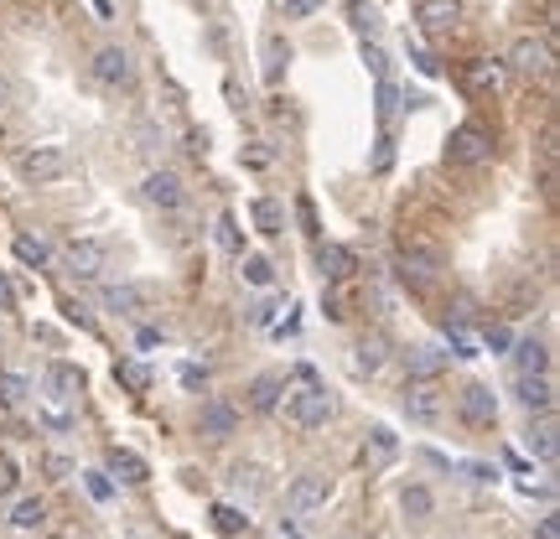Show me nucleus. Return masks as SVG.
<instances>
[{
	"label": "nucleus",
	"instance_id": "nucleus-1",
	"mask_svg": "<svg viewBox=\"0 0 560 539\" xmlns=\"http://www.w3.org/2000/svg\"><path fill=\"white\" fill-rule=\"evenodd\" d=\"M68 151L63 145H32V151H21V161H16V172L32 182V187H48V182H63L68 176Z\"/></svg>",
	"mask_w": 560,
	"mask_h": 539
},
{
	"label": "nucleus",
	"instance_id": "nucleus-2",
	"mask_svg": "<svg viewBox=\"0 0 560 539\" xmlns=\"http://www.w3.org/2000/svg\"><path fill=\"white\" fill-rule=\"evenodd\" d=\"M286 415L301 430H317V426H327V420H333V399H327V389L306 384V389H296V395L286 399Z\"/></svg>",
	"mask_w": 560,
	"mask_h": 539
},
{
	"label": "nucleus",
	"instance_id": "nucleus-3",
	"mask_svg": "<svg viewBox=\"0 0 560 539\" xmlns=\"http://www.w3.org/2000/svg\"><path fill=\"white\" fill-rule=\"evenodd\" d=\"M493 156V141H488V130L482 125H457L447 141V161L451 166H478V161Z\"/></svg>",
	"mask_w": 560,
	"mask_h": 539
},
{
	"label": "nucleus",
	"instance_id": "nucleus-4",
	"mask_svg": "<svg viewBox=\"0 0 560 539\" xmlns=\"http://www.w3.org/2000/svg\"><path fill=\"white\" fill-rule=\"evenodd\" d=\"M441 410H447V399H441L436 379H410L405 384V415H410L416 426H436Z\"/></svg>",
	"mask_w": 560,
	"mask_h": 539
},
{
	"label": "nucleus",
	"instance_id": "nucleus-5",
	"mask_svg": "<svg viewBox=\"0 0 560 539\" xmlns=\"http://www.w3.org/2000/svg\"><path fill=\"white\" fill-rule=\"evenodd\" d=\"M509 68L524 73V79H544V73H550V42H544V37H519L513 52H509Z\"/></svg>",
	"mask_w": 560,
	"mask_h": 539
},
{
	"label": "nucleus",
	"instance_id": "nucleus-6",
	"mask_svg": "<svg viewBox=\"0 0 560 539\" xmlns=\"http://www.w3.org/2000/svg\"><path fill=\"white\" fill-rule=\"evenodd\" d=\"M94 79L104 83V89H130V79H135V63H130V52H125V48H99Z\"/></svg>",
	"mask_w": 560,
	"mask_h": 539
},
{
	"label": "nucleus",
	"instance_id": "nucleus-7",
	"mask_svg": "<svg viewBox=\"0 0 560 539\" xmlns=\"http://www.w3.org/2000/svg\"><path fill=\"white\" fill-rule=\"evenodd\" d=\"M68 265H73V275L94 280V275L110 270V249H104L99 238H73V244H68Z\"/></svg>",
	"mask_w": 560,
	"mask_h": 539
},
{
	"label": "nucleus",
	"instance_id": "nucleus-8",
	"mask_svg": "<svg viewBox=\"0 0 560 539\" xmlns=\"http://www.w3.org/2000/svg\"><path fill=\"white\" fill-rule=\"evenodd\" d=\"M457 405H462L467 426H493V420H498V395L488 389V384H467Z\"/></svg>",
	"mask_w": 560,
	"mask_h": 539
},
{
	"label": "nucleus",
	"instance_id": "nucleus-9",
	"mask_svg": "<svg viewBox=\"0 0 560 539\" xmlns=\"http://www.w3.org/2000/svg\"><path fill=\"white\" fill-rule=\"evenodd\" d=\"M141 197L151 207H161V213H172V207H182V182H176L172 172H151L141 182Z\"/></svg>",
	"mask_w": 560,
	"mask_h": 539
},
{
	"label": "nucleus",
	"instance_id": "nucleus-10",
	"mask_svg": "<svg viewBox=\"0 0 560 539\" xmlns=\"http://www.w3.org/2000/svg\"><path fill=\"white\" fill-rule=\"evenodd\" d=\"M327 492H333V477H322V472H301L296 482H291L286 498H291V508H301V513H306V508H322V503H327Z\"/></svg>",
	"mask_w": 560,
	"mask_h": 539
},
{
	"label": "nucleus",
	"instance_id": "nucleus-11",
	"mask_svg": "<svg viewBox=\"0 0 560 539\" xmlns=\"http://www.w3.org/2000/svg\"><path fill=\"white\" fill-rule=\"evenodd\" d=\"M420 26L426 32H451L457 21H462V0H420Z\"/></svg>",
	"mask_w": 560,
	"mask_h": 539
},
{
	"label": "nucleus",
	"instance_id": "nucleus-12",
	"mask_svg": "<svg viewBox=\"0 0 560 539\" xmlns=\"http://www.w3.org/2000/svg\"><path fill=\"white\" fill-rule=\"evenodd\" d=\"M83 395V374L73 364H52L48 368V399H58V405H73V399Z\"/></svg>",
	"mask_w": 560,
	"mask_h": 539
},
{
	"label": "nucleus",
	"instance_id": "nucleus-13",
	"mask_svg": "<svg viewBox=\"0 0 560 539\" xmlns=\"http://www.w3.org/2000/svg\"><path fill=\"white\" fill-rule=\"evenodd\" d=\"M451 364V353H441L436 343H420L410 348V379H441V368Z\"/></svg>",
	"mask_w": 560,
	"mask_h": 539
},
{
	"label": "nucleus",
	"instance_id": "nucleus-14",
	"mask_svg": "<svg viewBox=\"0 0 560 539\" xmlns=\"http://www.w3.org/2000/svg\"><path fill=\"white\" fill-rule=\"evenodd\" d=\"M519 399H524V410L550 415V405H555V384L544 379V374H524V379H519Z\"/></svg>",
	"mask_w": 560,
	"mask_h": 539
},
{
	"label": "nucleus",
	"instance_id": "nucleus-15",
	"mask_svg": "<svg viewBox=\"0 0 560 539\" xmlns=\"http://www.w3.org/2000/svg\"><path fill=\"white\" fill-rule=\"evenodd\" d=\"M234 426H239V415L228 410L224 399H208V405H203V436H234Z\"/></svg>",
	"mask_w": 560,
	"mask_h": 539
},
{
	"label": "nucleus",
	"instance_id": "nucleus-16",
	"mask_svg": "<svg viewBox=\"0 0 560 539\" xmlns=\"http://www.w3.org/2000/svg\"><path fill=\"white\" fill-rule=\"evenodd\" d=\"M400 275H405V280H416V286H431V280H436V254H426V249H405Z\"/></svg>",
	"mask_w": 560,
	"mask_h": 539
},
{
	"label": "nucleus",
	"instance_id": "nucleus-17",
	"mask_svg": "<svg viewBox=\"0 0 560 539\" xmlns=\"http://www.w3.org/2000/svg\"><path fill=\"white\" fill-rule=\"evenodd\" d=\"M110 472L120 477V482H145V477H151V467H145V461L135 457V451L114 446V451H110Z\"/></svg>",
	"mask_w": 560,
	"mask_h": 539
},
{
	"label": "nucleus",
	"instance_id": "nucleus-18",
	"mask_svg": "<svg viewBox=\"0 0 560 539\" xmlns=\"http://www.w3.org/2000/svg\"><path fill=\"white\" fill-rule=\"evenodd\" d=\"M104 306H110V312H120V317H141V312H145V291L110 286V291H104Z\"/></svg>",
	"mask_w": 560,
	"mask_h": 539
},
{
	"label": "nucleus",
	"instance_id": "nucleus-19",
	"mask_svg": "<svg viewBox=\"0 0 560 539\" xmlns=\"http://www.w3.org/2000/svg\"><path fill=\"white\" fill-rule=\"evenodd\" d=\"M228 482H234V492H244V498H259V492L270 488V482H265V467H255V461H239V467L228 472Z\"/></svg>",
	"mask_w": 560,
	"mask_h": 539
},
{
	"label": "nucleus",
	"instance_id": "nucleus-20",
	"mask_svg": "<svg viewBox=\"0 0 560 539\" xmlns=\"http://www.w3.org/2000/svg\"><path fill=\"white\" fill-rule=\"evenodd\" d=\"M513 368H519V379H524V374H544V368H550L544 343H519V348H513Z\"/></svg>",
	"mask_w": 560,
	"mask_h": 539
},
{
	"label": "nucleus",
	"instance_id": "nucleus-21",
	"mask_svg": "<svg viewBox=\"0 0 560 539\" xmlns=\"http://www.w3.org/2000/svg\"><path fill=\"white\" fill-rule=\"evenodd\" d=\"M322 275H327V280H348L353 275V254L343 249V244H327V249H322Z\"/></svg>",
	"mask_w": 560,
	"mask_h": 539
},
{
	"label": "nucleus",
	"instance_id": "nucleus-22",
	"mask_svg": "<svg viewBox=\"0 0 560 539\" xmlns=\"http://www.w3.org/2000/svg\"><path fill=\"white\" fill-rule=\"evenodd\" d=\"M353 368H358V374H379V368H385V337H364Z\"/></svg>",
	"mask_w": 560,
	"mask_h": 539
},
{
	"label": "nucleus",
	"instance_id": "nucleus-23",
	"mask_svg": "<svg viewBox=\"0 0 560 539\" xmlns=\"http://www.w3.org/2000/svg\"><path fill=\"white\" fill-rule=\"evenodd\" d=\"M529 451H534L540 461H555V451H560L555 446V420H540V426L529 430Z\"/></svg>",
	"mask_w": 560,
	"mask_h": 539
},
{
	"label": "nucleus",
	"instance_id": "nucleus-24",
	"mask_svg": "<svg viewBox=\"0 0 560 539\" xmlns=\"http://www.w3.org/2000/svg\"><path fill=\"white\" fill-rule=\"evenodd\" d=\"M213 529L234 539V534H244V529H249V519H244V513H239L234 503H218V508H213Z\"/></svg>",
	"mask_w": 560,
	"mask_h": 539
},
{
	"label": "nucleus",
	"instance_id": "nucleus-25",
	"mask_svg": "<svg viewBox=\"0 0 560 539\" xmlns=\"http://www.w3.org/2000/svg\"><path fill=\"white\" fill-rule=\"evenodd\" d=\"M249 218H255L259 234H280V223H286L280 218V203H270V197H259V203L249 207Z\"/></svg>",
	"mask_w": 560,
	"mask_h": 539
},
{
	"label": "nucleus",
	"instance_id": "nucleus-26",
	"mask_svg": "<svg viewBox=\"0 0 560 539\" xmlns=\"http://www.w3.org/2000/svg\"><path fill=\"white\" fill-rule=\"evenodd\" d=\"M26 395H32V384L21 379V374H0V405H5V410H21Z\"/></svg>",
	"mask_w": 560,
	"mask_h": 539
},
{
	"label": "nucleus",
	"instance_id": "nucleus-27",
	"mask_svg": "<svg viewBox=\"0 0 560 539\" xmlns=\"http://www.w3.org/2000/svg\"><path fill=\"white\" fill-rule=\"evenodd\" d=\"M42 519H48V503H42V498H26V503H16V513H11L16 529H42Z\"/></svg>",
	"mask_w": 560,
	"mask_h": 539
},
{
	"label": "nucleus",
	"instance_id": "nucleus-28",
	"mask_svg": "<svg viewBox=\"0 0 560 539\" xmlns=\"http://www.w3.org/2000/svg\"><path fill=\"white\" fill-rule=\"evenodd\" d=\"M395 451H400V446H395V436H389L385 426H374V430H368V457L379 461V467H385V461H395Z\"/></svg>",
	"mask_w": 560,
	"mask_h": 539
},
{
	"label": "nucleus",
	"instance_id": "nucleus-29",
	"mask_svg": "<svg viewBox=\"0 0 560 539\" xmlns=\"http://www.w3.org/2000/svg\"><path fill=\"white\" fill-rule=\"evenodd\" d=\"M400 508H405V513H410V519H431V492H426V488H405V498H400Z\"/></svg>",
	"mask_w": 560,
	"mask_h": 539
},
{
	"label": "nucleus",
	"instance_id": "nucleus-30",
	"mask_svg": "<svg viewBox=\"0 0 560 539\" xmlns=\"http://www.w3.org/2000/svg\"><path fill=\"white\" fill-rule=\"evenodd\" d=\"M114 379L130 384L135 395H145V389H151V368H145V364H120V368H114Z\"/></svg>",
	"mask_w": 560,
	"mask_h": 539
},
{
	"label": "nucleus",
	"instance_id": "nucleus-31",
	"mask_svg": "<svg viewBox=\"0 0 560 539\" xmlns=\"http://www.w3.org/2000/svg\"><path fill=\"white\" fill-rule=\"evenodd\" d=\"M244 280H249V286H270V280H275V265L265 259V254H249V259H244Z\"/></svg>",
	"mask_w": 560,
	"mask_h": 539
},
{
	"label": "nucleus",
	"instance_id": "nucleus-32",
	"mask_svg": "<svg viewBox=\"0 0 560 539\" xmlns=\"http://www.w3.org/2000/svg\"><path fill=\"white\" fill-rule=\"evenodd\" d=\"M286 58H291V48H286V42H280V37H270V42H265V79H280V63H286Z\"/></svg>",
	"mask_w": 560,
	"mask_h": 539
},
{
	"label": "nucleus",
	"instance_id": "nucleus-33",
	"mask_svg": "<svg viewBox=\"0 0 560 539\" xmlns=\"http://www.w3.org/2000/svg\"><path fill=\"white\" fill-rule=\"evenodd\" d=\"M348 16H353V26H358V32H379V11H374V5H368V0H353L348 5Z\"/></svg>",
	"mask_w": 560,
	"mask_h": 539
},
{
	"label": "nucleus",
	"instance_id": "nucleus-34",
	"mask_svg": "<svg viewBox=\"0 0 560 539\" xmlns=\"http://www.w3.org/2000/svg\"><path fill=\"white\" fill-rule=\"evenodd\" d=\"M16 254L26 259V265H48V244H42V238H32V234L16 238Z\"/></svg>",
	"mask_w": 560,
	"mask_h": 539
},
{
	"label": "nucleus",
	"instance_id": "nucleus-35",
	"mask_svg": "<svg viewBox=\"0 0 560 539\" xmlns=\"http://www.w3.org/2000/svg\"><path fill=\"white\" fill-rule=\"evenodd\" d=\"M364 63H368V73H374V79H389V58H385V48H379V42H364Z\"/></svg>",
	"mask_w": 560,
	"mask_h": 539
},
{
	"label": "nucleus",
	"instance_id": "nucleus-36",
	"mask_svg": "<svg viewBox=\"0 0 560 539\" xmlns=\"http://www.w3.org/2000/svg\"><path fill=\"white\" fill-rule=\"evenodd\" d=\"M447 343H451V353H457V358H478V343L467 337V327H447Z\"/></svg>",
	"mask_w": 560,
	"mask_h": 539
},
{
	"label": "nucleus",
	"instance_id": "nucleus-37",
	"mask_svg": "<svg viewBox=\"0 0 560 539\" xmlns=\"http://www.w3.org/2000/svg\"><path fill=\"white\" fill-rule=\"evenodd\" d=\"M16 482H21L16 457H5V451H0V498H5V492H16Z\"/></svg>",
	"mask_w": 560,
	"mask_h": 539
},
{
	"label": "nucleus",
	"instance_id": "nucleus-38",
	"mask_svg": "<svg viewBox=\"0 0 560 539\" xmlns=\"http://www.w3.org/2000/svg\"><path fill=\"white\" fill-rule=\"evenodd\" d=\"M472 83H482V89H503V68H498V63H478V68H472Z\"/></svg>",
	"mask_w": 560,
	"mask_h": 539
},
{
	"label": "nucleus",
	"instance_id": "nucleus-39",
	"mask_svg": "<svg viewBox=\"0 0 560 539\" xmlns=\"http://www.w3.org/2000/svg\"><path fill=\"white\" fill-rule=\"evenodd\" d=\"M275 389H280L275 379H259L255 395H249V405H255V410H275Z\"/></svg>",
	"mask_w": 560,
	"mask_h": 539
},
{
	"label": "nucleus",
	"instance_id": "nucleus-40",
	"mask_svg": "<svg viewBox=\"0 0 560 539\" xmlns=\"http://www.w3.org/2000/svg\"><path fill=\"white\" fill-rule=\"evenodd\" d=\"M83 488H89V498H99V503H104V498H110V477H104V472H83Z\"/></svg>",
	"mask_w": 560,
	"mask_h": 539
},
{
	"label": "nucleus",
	"instance_id": "nucleus-41",
	"mask_svg": "<svg viewBox=\"0 0 560 539\" xmlns=\"http://www.w3.org/2000/svg\"><path fill=\"white\" fill-rule=\"evenodd\" d=\"M395 99H400V89H395L389 79H379V114H385V120L395 114Z\"/></svg>",
	"mask_w": 560,
	"mask_h": 539
},
{
	"label": "nucleus",
	"instance_id": "nucleus-42",
	"mask_svg": "<svg viewBox=\"0 0 560 539\" xmlns=\"http://www.w3.org/2000/svg\"><path fill=\"white\" fill-rule=\"evenodd\" d=\"M317 5H322V0H286V16H296V21H301V16H312Z\"/></svg>",
	"mask_w": 560,
	"mask_h": 539
},
{
	"label": "nucleus",
	"instance_id": "nucleus-43",
	"mask_svg": "<svg viewBox=\"0 0 560 539\" xmlns=\"http://www.w3.org/2000/svg\"><path fill=\"white\" fill-rule=\"evenodd\" d=\"M462 472H467V482H493V467H482V461H467Z\"/></svg>",
	"mask_w": 560,
	"mask_h": 539
},
{
	"label": "nucleus",
	"instance_id": "nucleus-44",
	"mask_svg": "<svg viewBox=\"0 0 560 539\" xmlns=\"http://www.w3.org/2000/svg\"><path fill=\"white\" fill-rule=\"evenodd\" d=\"M0 312H16V291H11L5 275H0Z\"/></svg>",
	"mask_w": 560,
	"mask_h": 539
},
{
	"label": "nucleus",
	"instance_id": "nucleus-45",
	"mask_svg": "<svg viewBox=\"0 0 560 539\" xmlns=\"http://www.w3.org/2000/svg\"><path fill=\"white\" fill-rule=\"evenodd\" d=\"M218 238H224V249H239V234H234V218L218 223Z\"/></svg>",
	"mask_w": 560,
	"mask_h": 539
},
{
	"label": "nucleus",
	"instance_id": "nucleus-46",
	"mask_svg": "<svg viewBox=\"0 0 560 539\" xmlns=\"http://www.w3.org/2000/svg\"><path fill=\"white\" fill-rule=\"evenodd\" d=\"M42 467H48L52 477H68V472H73V461H68V457H48V461H42Z\"/></svg>",
	"mask_w": 560,
	"mask_h": 539
},
{
	"label": "nucleus",
	"instance_id": "nucleus-47",
	"mask_svg": "<svg viewBox=\"0 0 560 539\" xmlns=\"http://www.w3.org/2000/svg\"><path fill=\"white\" fill-rule=\"evenodd\" d=\"M488 348L503 353V348H509V333H503V327H493V333H488Z\"/></svg>",
	"mask_w": 560,
	"mask_h": 539
},
{
	"label": "nucleus",
	"instance_id": "nucleus-48",
	"mask_svg": "<svg viewBox=\"0 0 560 539\" xmlns=\"http://www.w3.org/2000/svg\"><path fill=\"white\" fill-rule=\"evenodd\" d=\"M555 534H560V529H555V513H550V519L540 523V539H555Z\"/></svg>",
	"mask_w": 560,
	"mask_h": 539
},
{
	"label": "nucleus",
	"instance_id": "nucleus-49",
	"mask_svg": "<svg viewBox=\"0 0 560 539\" xmlns=\"http://www.w3.org/2000/svg\"><path fill=\"white\" fill-rule=\"evenodd\" d=\"M0 110H5V83H0Z\"/></svg>",
	"mask_w": 560,
	"mask_h": 539
},
{
	"label": "nucleus",
	"instance_id": "nucleus-50",
	"mask_svg": "<svg viewBox=\"0 0 560 539\" xmlns=\"http://www.w3.org/2000/svg\"><path fill=\"white\" fill-rule=\"evenodd\" d=\"M73 539H83V534H73Z\"/></svg>",
	"mask_w": 560,
	"mask_h": 539
}]
</instances>
